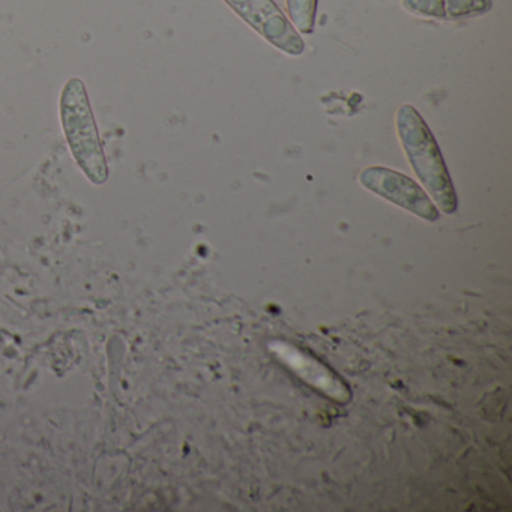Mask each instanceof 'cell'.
I'll list each match as a JSON object with an SVG mask.
<instances>
[{
  "mask_svg": "<svg viewBox=\"0 0 512 512\" xmlns=\"http://www.w3.org/2000/svg\"><path fill=\"white\" fill-rule=\"evenodd\" d=\"M398 139L421 184L427 188L440 211H457V196L436 139L415 107L404 104L395 116Z\"/></svg>",
  "mask_w": 512,
  "mask_h": 512,
  "instance_id": "cell-1",
  "label": "cell"
},
{
  "mask_svg": "<svg viewBox=\"0 0 512 512\" xmlns=\"http://www.w3.org/2000/svg\"><path fill=\"white\" fill-rule=\"evenodd\" d=\"M61 119L71 151L94 184L107 181V164L85 85L71 79L61 95Z\"/></svg>",
  "mask_w": 512,
  "mask_h": 512,
  "instance_id": "cell-2",
  "label": "cell"
},
{
  "mask_svg": "<svg viewBox=\"0 0 512 512\" xmlns=\"http://www.w3.org/2000/svg\"><path fill=\"white\" fill-rule=\"evenodd\" d=\"M359 182L371 193L418 215L422 220L430 223L439 220V209L433 205L425 191L397 170L380 166L367 167L359 175Z\"/></svg>",
  "mask_w": 512,
  "mask_h": 512,
  "instance_id": "cell-3",
  "label": "cell"
},
{
  "mask_svg": "<svg viewBox=\"0 0 512 512\" xmlns=\"http://www.w3.org/2000/svg\"><path fill=\"white\" fill-rule=\"evenodd\" d=\"M247 25L269 44L290 56L304 53L305 44L292 23L272 0H224Z\"/></svg>",
  "mask_w": 512,
  "mask_h": 512,
  "instance_id": "cell-4",
  "label": "cell"
},
{
  "mask_svg": "<svg viewBox=\"0 0 512 512\" xmlns=\"http://www.w3.org/2000/svg\"><path fill=\"white\" fill-rule=\"evenodd\" d=\"M269 350L280 359L281 364L290 368L311 388L317 389L337 403H347L350 400V389L347 388L346 382L311 353L304 352L283 340L271 341Z\"/></svg>",
  "mask_w": 512,
  "mask_h": 512,
  "instance_id": "cell-5",
  "label": "cell"
},
{
  "mask_svg": "<svg viewBox=\"0 0 512 512\" xmlns=\"http://www.w3.org/2000/svg\"><path fill=\"white\" fill-rule=\"evenodd\" d=\"M403 7L419 17L461 20L488 13L491 0H403Z\"/></svg>",
  "mask_w": 512,
  "mask_h": 512,
  "instance_id": "cell-6",
  "label": "cell"
},
{
  "mask_svg": "<svg viewBox=\"0 0 512 512\" xmlns=\"http://www.w3.org/2000/svg\"><path fill=\"white\" fill-rule=\"evenodd\" d=\"M287 11H289L292 25L301 34H311L316 22L317 0H287Z\"/></svg>",
  "mask_w": 512,
  "mask_h": 512,
  "instance_id": "cell-7",
  "label": "cell"
}]
</instances>
